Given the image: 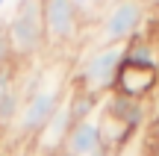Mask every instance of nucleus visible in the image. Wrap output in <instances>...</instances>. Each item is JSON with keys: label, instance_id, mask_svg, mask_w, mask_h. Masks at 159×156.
I'll return each mask as SVG.
<instances>
[{"label": "nucleus", "instance_id": "f257e3e1", "mask_svg": "<svg viewBox=\"0 0 159 156\" xmlns=\"http://www.w3.org/2000/svg\"><path fill=\"white\" fill-rule=\"evenodd\" d=\"M71 59L53 56L50 65H35L24 80V100L12 121V133L24 141H35V136L44 130L53 112L62 106L71 91Z\"/></svg>", "mask_w": 159, "mask_h": 156}, {"label": "nucleus", "instance_id": "f03ea898", "mask_svg": "<svg viewBox=\"0 0 159 156\" xmlns=\"http://www.w3.org/2000/svg\"><path fill=\"white\" fill-rule=\"evenodd\" d=\"M121 65H124V44L85 47L83 56L71 62V88L94 94V97H106L115 88Z\"/></svg>", "mask_w": 159, "mask_h": 156}, {"label": "nucleus", "instance_id": "7ed1b4c3", "mask_svg": "<svg viewBox=\"0 0 159 156\" xmlns=\"http://www.w3.org/2000/svg\"><path fill=\"white\" fill-rule=\"evenodd\" d=\"M3 33L15 62H30L47 47L44 38V0H15V9L6 18Z\"/></svg>", "mask_w": 159, "mask_h": 156}, {"label": "nucleus", "instance_id": "20e7f679", "mask_svg": "<svg viewBox=\"0 0 159 156\" xmlns=\"http://www.w3.org/2000/svg\"><path fill=\"white\" fill-rule=\"evenodd\" d=\"M148 21L144 0H112L103 9V15L94 21L85 47H103V44H127L136 35H142V27Z\"/></svg>", "mask_w": 159, "mask_h": 156}, {"label": "nucleus", "instance_id": "39448f33", "mask_svg": "<svg viewBox=\"0 0 159 156\" xmlns=\"http://www.w3.org/2000/svg\"><path fill=\"white\" fill-rule=\"evenodd\" d=\"M44 38L53 56H62L65 47H77L85 38V24L71 0H44Z\"/></svg>", "mask_w": 159, "mask_h": 156}, {"label": "nucleus", "instance_id": "423d86ee", "mask_svg": "<svg viewBox=\"0 0 159 156\" xmlns=\"http://www.w3.org/2000/svg\"><path fill=\"white\" fill-rule=\"evenodd\" d=\"M156 86H159V68L156 65H130V62H124L112 91L121 94V97L144 100L156 91Z\"/></svg>", "mask_w": 159, "mask_h": 156}, {"label": "nucleus", "instance_id": "0eeeda50", "mask_svg": "<svg viewBox=\"0 0 159 156\" xmlns=\"http://www.w3.org/2000/svg\"><path fill=\"white\" fill-rule=\"evenodd\" d=\"M24 100V80L18 62L0 68V130H9Z\"/></svg>", "mask_w": 159, "mask_h": 156}, {"label": "nucleus", "instance_id": "6e6552de", "mask_svg": "<svg viewBox=\"0 0 159 156\" xmlns=\"http://www.w3.org/2000/svg\"><path fill=\"white\" fill-rule=\"evenodd\" d=\"M74 124L77 121H74V115H71V109H68V97H65L62 106L53 112V118L44 124V130L35 136V150L44 153V156H56L59 147H62V141L68 139V133H71Z\"/></svg>", "mask_w": 159, "mask_h": 156}, {"label": "nucleus", "instance_id": "1a4fd4ad", "mask_svg": "<svg viewBox=\"0 0 159 156\" xmlns=\"http://www.w3.org/2000/svg\"><path fill=\"white\" fill-rule=\"evenodd\" d=\"M100 106L109 112V115H115L118 121H124L133 133H142V130H144V121H148V103H144V100L121 97V94L109 91Z\"/></svg>", "mask_w": 159, "mask_h": 156}, {"label": "nucleus", "instance_id": "9d476101", "mask_svg": "<svg viewBox=\"0 0 159 156\" xmlns=\"http://www.w3.org/2000/svg\"><path fill=\"white\" fill-rule=\"evenodd\" d=\"M71 3L77 6L80 18H83V24H94L97 18L103 15V9H106L112 0H71Z\"/></svg>", "mask_w": 159, "mask_h": 156}, {"label": "nucleus", "instance_id": "9b49d317", "mask_svg": "<svg viewBox=\"0 0 159 156\" xmlns=\"http://www.w3.org/2000/svg\"><path fill=\"white\" fill-rule=\"evenodd\" d=\"M115 156H150V139H148V133H144V130L136 133Z\"/></svg>", "mask_w": 159, "mask_h": 156}, {"label": "nucleus", "instance_id": "f8f14e48", "mask_svg": "<svg viewBox=\"0 0 159 156\" xmlns=\"http://www.w3.org/2000/svg\"><path fill=\"white\" fill-rule=\"evenodd\" d=\"M15 59H12V50H9V41H6V33H3V24H0V68H6V65H12Z\"/></svg>", "mask_w": 159, "mask_h": 156}, {"label": "nucleus", "instance_id": "ddd939ff", "mask_svg": "<svg viewBox=\"0 0 159 156\" xmlns=\"http://www.w3.org/2000/svg\"><path fill=\"white\" fill-rule=\"evenodd\" d=\"M3 3H6V0H0V6H3Z\"/></svg>", "mask_w": 159, "mask_h": 156}]
</instances>
